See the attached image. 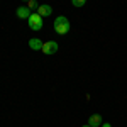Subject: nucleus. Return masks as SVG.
<instances>
[{"mask_svg":"<svg viewBox=\"0 0 127 127\" xmlns=\"http://www.w3.org/2000/svg\"><path fill=\"white\" fill-rule=\"evenodd\" d=\"M53 27H54V32L59 34V36H64V34H68L69 29H71V24H69V19L68 17H64V15H59L54 19V24H53Z\"/></svg>","mask_w":127,"mask_h":127,"instance_id":"nucleus-1","label":"nucleus"},{"mask_svg":"<svg viewBox=\"0 0 127 127\" xmlns=\"http://www.w3.org/2000/svg\"><path fill=\"white\" fill-rule=\"evenodd\" d=\"M27 22H29V29H32V31H41L42 29V17H41L37 12H32L31 14V17L27 19Z\"/></svg>","mask_w":127,"mask_h":127,"instance_id":"nucleus-2","label":"nucleus"},{"mask_svg":"<svg viewBox=\"0 0 127 127\" xmlns=\"http://www.w3.org/2000/svg\"><path fill=\"white\" fill-rule=\"evenodd\" d=\"M58 49H59V46H58V42H56V41H46V42L42 44V49H41V51H42L44 54L51 56V54H54Z\"/></svg>","mask_w":127,"mask_h":127,"instance_id":"nucleus-3","label":"nucleus"},{"mask_svg":"<svg viewBox=\"0 0 127 127\" xmlns=\"http://www.w3.org/2000/svg\"><path fill=\"white\" fill-rule=\"evenodd\" d=\"M102 124H103V119L100 114H92L88 117V126L90 127H102Z\"/></svg>","mask_w":127,"mask_h":127,"instance_id":"nucleus-4","label":"nucleus"},{"mask_svg":"<svg viewBox=\"0 0 127 127\" xmlns=\"http://www.w3.org/2000/svg\"><path fill=\"white\" fill-rule=\"evenodd\" d=\"M31 14H32V10H31L27 5H22V7H19V9L15 10V15H17L19 19H29Z\"/></svg>","mask_w":127,"mask_h":127,"instance_id":"nucleus-5","label":"nucleus"},{"mask_svg":"<svg viewBox=\"0 0 127 127\" xmlns=\"http://www.w3.org/2000/svg\"><path fill=\"white\" fill-rule=\"evenodd\" d=\"M36 12H37L41 17L44 19V17H49V15L53 14V7H51V5H48V3H42V5H39V9L36 10Z\"/></svg>","mask_w":127,"mask_h":127,"instance_id":"nucleus-6","label":"nucleus"},{"mask_svg":"<svg viewBox=\"0 0 127 127\" xmlns=\"http://www.w3.org/2000/svg\"><path fill=\"white\" fill-rule=\"evenodd\" d=\"M42 44H44V42L41 39H37V37H34V39L29 41V48L32 49V51H41V49H42Z\"/></svg>","mask_w":127,"mask_h":127,"instance_id":"nucleus-7","label":"nucleus"},{"mask_svg":"<svg viewBox=\"0 0 127 127\" xmlns=\"http://www.w3.org/2000/svg\"><path fill=\"white\" fill-rule=\"evenodd\" d=\"M71 3H73V7H76V9H81V7H85L87 0H71Z\"/></svg>","mask_w":127,"mask_h":127,"instance_id":"nucleus-8","label":"nucleus"},{"mask_svg":"<svg viewBox=\"0 0 127 127\" xmlns=\"http://www.w3.org/2000/svg\"><path fill=\"white\" fill-rule=\"evenodd\" d=\"M27 7H29V9L32 10V12H34V10H37V9H39V3H37L36 0H29V2H27Z\"/></svg>","mask_w":127,"mask_h":127,"instance_id":"nucleus-9","label":"nucleus"},{"mask_svg":"<svg viewBox=\"0 0 127 127\" xmlns=\"http://www.w3.org/2000/svg\"><path fill=\"white\" fill-rule=\"evenodd\" d=\"M102 127H112V126H110V124H107V122H103V124H102Z\"/></svg>","mask_w":127,"mask_h":127,"instance_id":"nucleus-10","label":"nucleus"},{"mask_svg":"<svg viewBox=\"0 0 127 127\" xmlns=\"http://www.w3.org/2000/svg\"><path fill=\"white\" fill-rule=\"evenodd\" d=\"M81 127H90V126H88V124H85V126H81Z\"/></svg>","mask_w":127,"mask_h":127,"instance_id":"nucleus-11","label":"nucleus"},{"mask_svg":"<svg viewBox=\"0 0 127 127\" xmlns=\"http://www.w3.org/2000/svg\"><path fill=\"white\" fill-rule=\"evenodd\" d=\"M22 2H26V3H27V2H29V0H22Z\"/></svg>","mask_w":127,"mask_h":127,"instance_id":"nucleus-12","label":"nucleus"}]
</instances>
